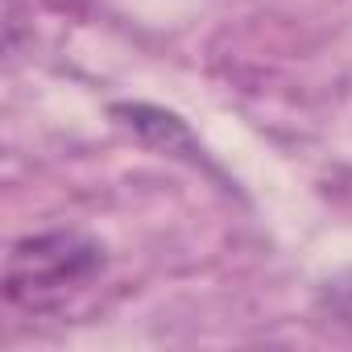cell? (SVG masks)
<instances>
[{
	"label": "cell",
	"instance_id": "1",
	"mask_svg": "<svg viewBox=\"0 0 352 352\" xmlns=\"http://www.w3.org/2000/svg\"><path fill=\"white\" fill-rule=\"evenodd\" d=\"M104 270V245L75 228L21 236L5 257V298L25 315H50Z\"/></svg>",
	"mask_w": 352,
	"mask_h": 352
},
{
	"label": "cell",
	"instance_id": "2",
	"mask_svg": "<svg viewBox=\"0 0 352 352\" xmlns=\"http://www.w3.org/2000/svg\"><path fill=\"white\" fill-rule=\"evenodd\" d=\"M112 116H120V124H129L141 141H149L166 153H183L191 162H204V149L195 145L191 129L174 112H162V108H149V104H116Z\"/></svg>",
	"mask_w": 352,
	"mask_h": 352
},
{
	"label": "cell",
	"instance_id": "3",
	"mask_svg": "<svg viewBox=\"0 0 352 352\" xmlns=\"http://www.w3.org/2000/svg\"><path fill=\"white\" fill-rule=\"evenodd\" d=\"M323 302L331 307V315H336L340 323H352V278L327 282V290H323Z\"/></svg>",
	"mask_w": 352,
	"mask_h": 352
}]
</instances>
